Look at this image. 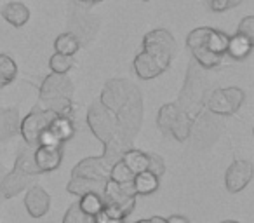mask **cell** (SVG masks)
<instances>
[{"label": "cell", "instance_id": "1", "mask_svg": "<svg viewBox=\"0 0 254 223\" xmlns=\"http://www.w3.org/2000/svg\"><path fill=\"white\" fill-rule=\"evenodd\" d=\"M39 98L42 108L56 115L73 117V82L68 74H51L40 84Z\"/></svg>", "mask_w": 254, "mask_h": 223}, {"label": "cell", "instance_id": "2", "mask_svg": "<svg viewBox=\"0 0 254 223\" xmlns=\"http://www.w3.org/2000/svg\"><path fill=\"white\" fill-rule=\"evenodd\" d=\"M204 68L198 67L195 61L188 65L187 78L181 87L180 98L176 105L183 110L185 114L195 121L202 115L205 108V96H207V80H205Z\"/></svg>", "mask_w": 254, "mask_h": 223}, {"label": "cell", "instance_id": "3", "mask_svg": "<svg viewBox=\"0 0 254 223\" xmlns=\"http://www.w3.org/2000/svg\"><path fill=\"white\" fill-rule=\"evenodd\" d=\"M101 197H103V209L108 215L115 216V218L127 220V216L134 211L136 194L132 190V183L119 185L112 180H106Z\"/></svg>", "mask_w": 254, "mask_h": 223}, {"label": "cell", "instance_id": "4", "mask_svg": "<svg viewBox=\"0 0 254 223\" xmlns=\"http://www.w3.org/2000/svg\"><path fill=\"white\" fill-rule=\"evenodd\" d=\"M115 121L120 133L132 142L143 126V94L138 85L132 84L126 103L115 114Z\"/></svg>", "mask_w": 254, "mask_h": 223}, {"label": "cell", "instance_id": "5", "mask_svg": "<svg viewBox=\"0 0 254 223\" xmlns=\"http://www.w3.org/2000/svg\"><path fill=\"white\" fill-rule=\"evenodd\" d=\"M157 126L176 142H187L193 129V121L185 114L176 103H166L157 114Z\"/></svg>", "mask_w": 254, "mask_h": 223}, {"label": "cell", "instance_id": "6", "mask_svg": "<svg viewBox=\"0 0 254 223\" xmlns=\"http://www.w3.org/2000/svg\"><path fill=\"white\" fill-rule=\"evenodd\" d=\"M246 101V92L240 87H219L207 92L205 96V108L212 115H233Z\"/></svg>", "mask_w": 254, "mask_h": 223}, {"label": "cell", "instance_id": "7", "mask_svg": "<svg viewBox=\"0 0 254 223\" xmlns=\"http://www.w3.org/2000/svg\"><path fill=\"white\" fill-rule=\"evenodd\" d=\"M87 126L92 131V135L101 142V145L105 147L106 143H110L113 138H117L119 135H122L117 126L115 115L112 112L105 108L101 103H92L87 110Z\"/></svg>", "mask_w": 254, "mask_h": 223}, {"label": "cell", "instance_id": "8", "mask_svg": "<svg viewBox=\"0 0 254 223\" xmlns=\"http://www.w3.org/2000/svg\"><path fill=\"white\" fill-rule=\"evenodd\" d=\"M54 117H56L54 112L46 110V108H40V106H35L23 121H19L18 133L21 135L25 145L32 147V149L39 147L40 136H42L44 131L49 128L51 121H53Z\"/></svg>", "mask_w": 254, "mask_h": 223}, {"label": "cell", "instance_id": "9", "mask_svg": "<svg viewBox=\"0 0 254 223\" xmlns=\"http://www.w3.org/2000/svg\"><path fill=\"white\" fill-rule=\"evenodd\" d=\"M173 56L164 53H157L152 49H141V53L136 54L132 61V68L138 78L141 80H152V78L162 75L171 67Z\"/></svg>", "mask_w": 254, "mask_h": 223}, {"label": "cell", "instance_id": "10", "mask_svg": "<svg viewBox=\"0 0 254 223\" xmlns=\"http://www.w3.org/2000/svg\"><path fill=\"white\" fill-rule=\"evenodd\" d=\"M131 87L132 82L126 80V78H110L103 87L101 94H99V103L115 115L120 110V106L126 103L127 96L131 92Z\"/></svg>", "mask_w": 254, "mask_h": 223}, {"label": "cell", "instance_id": "11", "mask_svg": "<svg viewBox=\"0 0 254 223\" xmlns=\"http://www.w3.org/2000/svg\"><path fill=\"white\" fill-rule=\"evenodd\" d=\"M75 135V124L73 117H63V115H56L51 121L49 128L44 131L40 136L39 145H63V143L70 142Z\"/></svg>", "mask_w": 254, "mask_h": 223}, {"label": "cell", "instance_id": "12", "mask_svg": "<svg viewBox=\"0 0 254 223\" xmlns=\"http://www.w3.org/2000/svg\"><path fill=\"white\" fill-rule=\"evenodd\" d=\"M254 174V167L249 160H233L225 173V187L230 194H239L251 183Z\"/></svg>", "mask_w": 254, "mask_h": 223}, {"label": "cell", "instance_id": "13", "mask_svg": "<svg viewBox=\"0 0 254 223\" xmlns=\"http://www.w3.org/2000/svg\"><path fill=\"white\" fill-rule=\"evenodd\" d=\"M37 176L26 173V171L19 169V167H12V171L5 173L0 180V194L4 195L5 199H12L16 197L21 192L28 190L32 187V181L35 180Z\"/></svg>", "mask_w": 254, "mask_h": 223}, {"label": "cell", "instance_id": "14", "mask_svg": "<svg viewBox=\"0 0 254 223\" xmlns=\"http://www.w3.org/2000/svg\"><path fill=\"white\" fill-rule=\"evenodd\" d=\"M110 169L112 164H108L105 160V157H85L78 164H75L71 169V176H84L91 178V180L98 181H106L110 176Z\"/></svg>", "mask_w": 254, "mask_h": 223}, {"label": "cell", "instance_id": "15", "mask_svg": "<svg viewBox=\"0 0 254 223\" xmlns=\"http://www.w3.org/2000/svg\"><path fill=\"white\" fill-rule=\"evenodd\" d=\"M33 160L40 174L56 171L63 162L61 145H39L33 149Z\"/></svg>", "mask_w": 254, "mask_h": 223}, {"label": "cell", "instance_id": "16", "mask_svg": "<svg viewBox=\"0 0 254 223\" xmlns=\"http://www.w3.org/2000/svg\"><path fill=\"white\" fill-rule=\"evenodd\" d=\"M143 49H152L157 53H166L174 56L176 53V39L166 28H155L143 37Z\"/></svg>", "mask_w": 254, "mask_h": 223}, {"label": "cell", "instance_id": "17", "mask_svg": "<svg viewBox=\"0 0 254 223\" xmlns=\"http://www.w3.org/2000/svg\"><path fill=\"white\" fill-rule=\"evenodd\" d=\"M25 208L32 218H42V216L47 215L51 208V195L40 185H32L26 190Z\"/></svg>", "mask_w": 254, "mask_h": 223}, {"label": "cell", "instance_id": "18", "mask_svg": "<svg viewBox=\"0 0 254 223\" xmlns=\"http://www.w3.org/2000/svg\"><path fill=\"white\" fill-rule=\"evenodd\" d=\"M19 131L18 108H0V142H7Z\"/></svg>", "mask_w": 254, "mask_h": 223}, {"label": "cell", "instance_id": "19", "mask_svg": "<svg viewBox=\"0 0 254 223\" xmlns=\"http://www.w3.org/2000/svg\"><path fill=\"white\" fill-rule=\"evenodd\" d=\"M103 188H105V181H98V180H91V178H84V176H71L70 181L66 185V190L71 195H85V194H103Z\"/></svg>", "mask_w": 254, "mask_h": 223}, {"label": "cell", "instance_id": "20", "mask_svg": "<svg viewBox=\"0 0 254 223\" xmlns=\"http://www.w3.org/2000/svg\"><path fill=\"white\" fill-rule=\"evenodd\" d=\"M2 18L14 28H21L30 21V9L21 2H9L2 7Z\"/></svg>", "mask_w": 254, "mask_h": 223}, {"label": "cell", "instance_id": "21", "mask_svg": "<svg viewBox=\"0 0 254 223\" xmlns=\"http://www.w3.org/2000/svg\"><path fill=\"white\" fill-rule=\"evenodd\" d=\"M253 47H254L253 40L240 35V33H235V35H230V39H228L226 56L232 58V60H235V61H244L247 56H251Z\"/></svg>", "mask_w": 254, "mask_h": 223}, {"label": "cell", "instance_id": "22", "mask_svg": "<svg viewBox=\"0 0 254 223\" xmlns=\"http://www.w3.org/2000/svg\"><path fill=\"white\" fill-rule=\"evenodd\" d=\"M159 180L155 174H152L150 171H141V173L134 174L132 178V190H134L136 197L138 195H152L159 190Z\"/></svg>", "mask_w": 254, "mask_h": 223}, {"label": "cell", "instance_id": "23", "mask_svg": "<svg viewBox=\"0 0 254 223\" xmlns=\"http://www.w3.org/2000/svg\"><path fill=\"white\" fill-rule=\"evenodd\" d=\"M80 49V39L73 32H64L54 40V53L64 54V56H75Z\"/></svg>", "mask_w": 254, "mask_h": 223}, {"label": "cell", "instance_id": "24", "mask_svg": "<svg viewBox=\"0 0 254 223\" xmlns=\"http://www.w3.org/2000/svg\"><path fill=\"white\" fill-rule=\"evenodd\" d=\"M120 160L129 167V171H131L132 174H138V173H141V171L148 169V153L141 152V150L129 149L124 153Z\"/></svg>", "mask_w": 254, "mask_h": 223}, {"label": "cell", "instance_id": "25", "mask_svg": "<svg viewBox=\"0 0 254 223\" xmlns=\"http://www.w3.org/2000/svg\"><path fill=\"white\" fill-rule=\"evenodd\" d=\"M18 77V65L7 54H0V89L7 87Z\"/></svg>", "mask_w": 254, "mask_h": 223}, {"label": "cell", "instance_id": "26", "mask_svg": "<svg viewBox=\"0 0 254 223\" xmlns=\"http://www.w3.org/2000/svg\"><path fill=\"white\" fill-rule=\"evenodd\" d=\"M16 167L19 169L26 171V173L33 174V176H39V169L35 166V160H33V149L28 145H23L18 152V157H16V162H14Z\"/></svg>", "mask_w": 254, "mask_h": 223}, {"label": "cell", "instance_id": "27", "mask_svg": "<svg viewBox=\"0 0 254 223\" xmlns=\"http://www.w3.org/2000/svg\"><path fill=\"white\" fill-rule=\"evenodd\" d=\"M77 204L84 215H87L92 218V216H96L103 209V197L99 194L91 192V194L80 195V201H78Z\"/></svg>", "mask_w": 254, "mask_h": 223}, {"label": "cell", "instance_id": "28", "mask_svg": "<svg viewBox=\"0 0 254 223\" xmlns=\"http://www.w3.org/2000/svg\"><path fill=\"white\" fill-rule=\"evenodd\" d=\"M132 178H134V174L129 171V167H127L122 160H119V162L113 164L112 169H110L108 180L115 181V183H119V185H129V183H132Z\"/></svg>", "mask_w": 254, "mask_h": 223}, {"label": "cell", "instance_id": "29", "mask_svg": "<svg viewBox=\"0 0 254 223\" xmlns=\"http://www.w3.org/2000/svg\"><path fill=\"white\" fill-rule=\"evenodd\" d=\"M75 60L73 56H64V54L54 53L49 60V68L53 70V74H68V72L73 68Z\"/></svg>", "mask_w": 254, "mask_h": 223}, {"label": "cell", "instance_id": "30", "mask_svg": "<svg viewBox=\"0 0 254 223\" xmlns=\"http://www.w3.org/2000/svg\"><path fill=\"white\" fill-rule=\"evenodd\" d=\"M63 223H94V222H92L91 216L84 215L80 211V208H78V204L75 202V204H71L66 209V213L63 216Z\"/></svg>", "mask_w": 254, "mask_h": 223}, {"label": "cell", "instance_id": "31", "mask_svg": "<svg viewBox=\"0 0 254 223\" xmlns=\"http://www.w3.org/2000/svg\"><path fill=\"white\" fill-rule=\"evenodd\" d=\"M240 4H242V0H207V5L212 12H226Z\"/></svg>", "mask_w": 254, "mask_h": 223}, {"label": "cell", "instance_id": "32", "mask_svg": "<svg viewBox=\"0 0 254 223\" xmlns=\"http://www.w3.org/2000/svg\"><path fill=\"white\" fill-rule=\"evenodd\" d=\"M152 174H155L157 178H160L164 173H166V162L160 155L157 153H148V169Z\"/></svg>", "mask_w": 254, "mask_h": 223}, {"label": "cell", "instance_id": "33", "mask_svg": "<svg viewBox=\"0 0 254 223\" xmlns=\"http://www.w3.org/2000/svg\"><path fill=\"white\" fill-rule=\"evenodd\" d=\"M237 33L247 37V39L254 42V16L249 14V16H246L244 19H240L239 28H237Z\"/></svg>", "mask_w": 254, "mask_h": 223}, {"label": "cell", "instance_id": "34", "mask_svg": "<svg viewBox=\"0 0 254 223\" xmlns=\"http://www.w3.org/2000/svg\"><path fill=\"white\" fill-rule=\"evenodd\" d=\"M92 222L94 223H126V220H120V218H115V216L108 215L105 209L98 213L96 216H92Z\"/></svg>", "mask_w": 254, "mask_h": 223}, {"label": "cell", "instance_id": "35", "mask_svg": "<svg viewBox=\"0 0 254 223\" xmlns=\"http://www.w3.org/2000/svg\"><path fill=\"white\" fill-rule=\"evenodd\" d=\"M166 223H190V222H188V218H185L181 215H173L169 218H166Z\"/></svg>", "mask_w": 254, "mask_h": 223}, {"label": "cell", "instance_id": "36", "mask_svg": "<svg viewBox=\"0 0 254 223\" xmlns=\"http://www.w3.org/2000/svg\"><path fill=\"white\" fill-rule=\"evenodd\" d=\"M78 4H85V5H94V4H99V2H105V0H75Z\"/></svg>", "mask_w": 254, "mask_h": 223}, {"label": "cell", "instance_id": "37", "mask_svg": "<svg viewBox=\"0 0 254 223\" xmlns=\"http://www.w3.org/2000/svg\"><path fill=\"white\" fill-rule=\"evenodd\" d=\"M150 223H166V218H162V216H152V218H148Z\"/></svg>", "mask_w": 254, "mask_h": 223}, {"label": "cell", "instance_id": "38", "mask_svg": "<svg viewBox=\"0 0 254 223\" xmlns=\"http://www.w3.org/2000/svg\"><path fill=\"white\" fill-rule=\"evenodd\" d=\"M4 174H5V169H4V166L0 164V180H2V176H4Z\"/></svg>", "mask_w": 254, "mask_h": 223}, {"label": "cell", "instance_id": "39", "mask_svg": "<svg viewBox=\"0 0 254 223\" xmlns=\"http://www.w3.org/2000/svg\"><path fill=\"white\" fill-rule=\"evenodd\" d=\"M219 223H240V222H235V220H225V222H219Z\"/></svg>", "mask_w": 254, "mask_h": 223}, {"label": "cell", "instance_id": "40", "mask_svg": "<svg viewBox=\"0 0 254 223\" xmlns=\"http://www.w3.org/2000/svg\"><path fill=\"white\" fill-rule=\"evenodd\" d=\"M134 223H150V220H138V222H134Z\"/></svg>", "mask_w": 254, "mask_h": 223}, {"label": "cell", "instance_id": "41", "mask_svg": "<svg viewBox=\"0 0 254 223\" xmlns=\"http://www.w3.org/2000/svg\"><path fill=\"white\" fill-rule=\"evenodd\" d=\"M143 2H150V0H143Z\"/></svg>", "mask_w": 254, "mask_h": 223}]
</instances>
